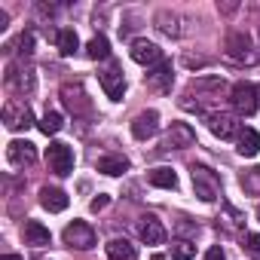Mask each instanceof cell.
Instances as JSON below:
<instances>
[{
    "label": "cell",
    "mask_w": 260,
    "mask_h": 260,
    "mask_svg": "<svg viewBox=\"0 0 260 260\" xmlns=\"http://www.w3.org/2000/svg\"><path fill=\"white\" fill-rule=\"evenodd\" d=\"M190 175H193L196 196H199L202 202H214V199L220 196V178H217L211 169H205V166H193Z\"/></svg>",
    "instance_id": "cell-1"
},
{
    "label": "cell",
    "mask_w": 260,
    "mask_h": 260,
    "mask_svg": "<svg viewBox=\"0 0 260 260\" xmlns=\"http://www.w3.org/2000/svg\"><path fill=\"white\" fill-rule=\"evenodd\" d=\"M4 125L13 128V132H19V128H31V125H34L31 107H28L25 101H19V98H10V101L4 104Z\"/></svg>",
    "instance_id": "cell-2"
},
{
    "label": "cell",
    "mask_w": 260,
    "mask_h": 260,
    "mask_svg": "<svg viewBox=\"0 0 260 260\" xmlns=\"http://www.w3.org/2000/svg\"><path fill=\"white\" fill-rule=\"evenodd\" d=\"M46 162H49V169H52L58 178H68V175L74 172V150H71L64 141H52V144L46 147Z\"/></svg>",
    "instance_id": "cell-3"
},
{
    "label": "cell",
    "mask_w": 260,
    "mask_h": 260,
    "mask_svg": "<svg viewBox=\"0 0 260 260\" xmlns=\"http://www.w3.org/2000/svg\"><path fill=\"white\" fill-rule=\"evenodd\" d=\"M230 101H233V110L239 116H251L260 104H257V86L251 83H236L233 92H230Z\"/></svg>",
    "instance_id": "cell-4"
},
{
    "label": "cell",
    "mask_w": 260,
    "mask_h": 260,
    "mask_svg": "<svg viewBox=\"0 0 260 260\" xmlns=\"http://www.w3.org/2000/svg\"><path fill=\"white\" fill-rule=\"evenodd\" d=\"M61 239H64V245H71V248H77V251H89V248L95 245V230H92L86 220H74V223L64 226Z\"/></svg>",
    "instance_id": "cell-5"
},
{
    "label": "cell",
    "mask_w": 260,
    "mask_h": 260,
    "mask_svg": "<svg viewBox=\"0 0 260 260\" xmlns=\"http://www.w3.org/2000/svg\"><path fill=\"white\" fill-rule=\"evenodd\" d=\"M61 101H64V107H68L74 116H83V113L92 110V101H89L83 83H64V86H61Z\"/></svg>",
    "instance_id": "cell-6"
},
{
    "label": "cell",
    "mask_w": 260,
    "mask_h": 260,
    "mask_svg": "<svg viewBox=\"0 0 260 260\" xmlns=\"http://www.w3.org/2000/svg\"><path fill=\"white\" fill-rule=\"evenodd\" d=\"M208 128H211V135L226 141V138H239L242 132V125H239V116L236 113H208Z\"/></svg>",
    "instance_id": "cell-7"
},
{
    "label": "cell",
    "mask_w": 260,
    "mask_h": 260,
    "mask_svg": "<svg viewBox=\"0 0 260 260\" xmlns=\"http://www.w3.org/2000/svg\"><path fill=\"white\" fill-rule=\"evenodd\" d=\"M128 55H132L138 64H144V68L162 64V49H159L156 43H150V40H132V46H128Z\"/></svg>",
    "instance_id": "cell-8"
},
{
    "label": "cell",
    "mask_w": 260,
    "mask_h": 260,
    "mask_svg": "<svg viewBox=\"0 0 260 260\" xmlns=\"http://www.w3.org/2000/svg\"><path fill=\"white\" fill-rule=\"evenodd\" d=\"M98 80H101V89L107 92L110 101H122V95H125V77H122V71L116 64H110L107 71H101Z\"/></svg>",
    "instance_id": "cell-9"
},
{
    "label": "cell",
    "mask_w": 260,
    "mask_h": 260,
    "mask_svg": "<svg viewBox=\"0 0 260 260\" xmlns=\"http://www.w3.org/2000/svg\"><path fill=\"white\" fill-rule=\"evenodd\" d=\"M7 159H10V166H16V169H22V166H31L34 159H37V147L31 144V141H10V147H7Z\"/></svg>",
    "instance_id": "cell-10"
},
{
    "label": "cell",
    "mask_w": 260,
    "mask_h": 260,
    "mask_svg": "<svg viewBox=\"0 0 260 260\" xmlns=\"http://www.w3.org/2000/svg\"><path fill=\"white\" fill-rule=\"evenodd\" d=\"M138 236L147 242V245H162L166 242V226L156 214H144L138 220Z\"/></svg>",
    "instance_id": "cell-11"
},
{
    "label": "cell",
    "mask_w": 260,
    "mask_h": 260,
    "mask_svg": "<svg viewBox=\"0 0 260 260\" xmlns=\"http://www.w3.org/2000/svg\"><path fill=\"white\" fill-rule=\"evenodd\" d=\"M156 128H159V113H156V110H144V113H138V116L132 119V135H135L138 141L153 138Z\"/></svg>",
    "instance_id": "cell-12"
},
{
    "label": "cell",
    "mask_w": 260,
    "mask_h": 260,
    "mask_svg": "<svg viewBox=\"0 0 260 260\" xmlns=\"http://www.w3.org/2000/svg\"><path fill=\"white\" fill-rule=\"evenodd\" d=\"M193 141H196V132H193L187 122H172L169 135H166V147H172V150H184V147H193Z\"/></svg>",
    "instance_id": "cell-13"
},
{
    "label": "cell",
    "mask_w": 260,
    "mask_h": 260,
    "mask_svg": "<svg viewBox=\"0 0 260 260\" xmlns=\"http://www.w3.org/2000/svg\"><path fill=\"white\" fill-rule=\"evenodd\" d=\"M226 55L236 58V61H254V52H251V40H248V34L233 31V34L226 37Z\"/></svg>",
    "instance_id": "cell-14"
},
{
    "label": "cell",
    "mask_w": 260,
    "mask_h": 260,
    "mask_svg": "<svg viewBox=\"0 0 260 260\" xmlns=\"http://www.w3.org/2000/svg\"><path fill=\"white\" fill-rule=\"evenodd\" d=\"M144 83H147V89H153V92H169L172 83H175V71H172V64H169V61L156 64V68L144 77Z\"/></svg>",
    "instance_id": "cell-15"
},
{
    "label": "cell",
    "mask_w": 260,
    "mask_h": 260,
    "mask_svg": "<svg viewBox=\"0 0 260 260\" xmlns=\"http://www.w3.org/2000/svg\"><path fill=\"white\" fill-rule=\"evenodd\" d=\"M52 242L49 230L40 223V220H25V245H34V248H46Z\"/></svg>",
    "instance_id": "cell-16"
},
{
    "label": "cell",
    "mask_w": 260,
    "mask_h": 260,
    "mask_svg": "<svg viewBox=\"0 0 260 260\" xmlns=\"http://www.w3.org/2000/svg\"><path fill=\"white\" fill-rule=\"evenodd\" d=\"M7 86H13L16 92H31L34 89V74L31 71H22L16 64L7 68Z\"/></svg>",
    "instance_id": "cell-17"
},
{
    "label": "cell",
    "mask_w": 260,
    "mask_h": 260,
    "mask_svg": "<svg viewBox=\"0 0 260 260\" xmlns=\"http://www.w3.org/2000/svg\"><path fill=\"white\" fill-rule=\"evenodd\" d=\"M40 205L46 211H64L68 208V193L64 190H55V187H43L40 190Z\"/></svg>",
    "instance_id": "cell-18"
},
{
    "label": "cell",
    "mask_w": 260,
    "mask_h": 260,
    "mask_svg": "<svg viewBox=\"0 0 260 260\" xmlns=\"http://www.w3.org/2000/svg\"><path fill=\"white\" fill-rule=\"evenodd\" d=\"M107 257L110 260H135L138 251H135V245L128 239H110L107 242Z\"/></svg>",
    "instance_id": "cell-19"
},
{
    "label": "cell",
    "mask_w": 260,
    "mask_h": 260,
    "mask_svg": "<svg viewBox=\"0 0 260 260\" xmlns=\"http://www.w3.org/2000/svg\"><path fill=\"white\" fill-rule=\"evenodd\" d=\"M147 181H150L153 187H162V190H175V187H178V175H175V169H169V166L153 169V172L147 175Z\"/></svg>",
    "instance_id": "cell-20"
},
{
    "label": "cell",
    "mask_w": 260,
    "mask_h": 260,
    "mask_svg": "<svg viewBox=\"0 0 260 260\" xmlns=\"http://www.w3.org/2000/svg\"><path fill=\"white\" fill-rule=\"evenodd\" d=\"M239 153L248 156V159L260 153V135L254 132V128H242L239 132Z\"/></svg>",
    "instance_id": "cell-21"
},
{
    "label": "cell",
    "mask_w": 260,
    "mask_h": 260,
    "mask_svg": "<svg viewBox=\"0 0 260 260\" xmlns=\"http://www.w3.org/2000/svg\"><path fill=\"white\" fill-rule=\"evenodd\" d=\"M98 172L116 178V175L128 172V159H125V156H113V153H110V156H101V159H98Z\"/></svg>",
    "instance_id": "cell-22"
},
{
    "label": "cell",
    "mask_w": 260,
    "mask_h": 260,
    "mask_svg": "<svg viewBox=\"0 0 260 260\" xmlns=\"http://www.w3.org/2000/svg\"><path fill=\"white\" fill-rule=\"evenodd\" d=\"M55 43H58L61 55H74V52L80 49V37H77V31H71V28H61V31L55 34Z\"/></svg>",
    "instance_id": "cell-23"
},
{
    "label": "cell",
    "mask_w": 260,
    "mask_h": 260,
    "mask_svg": "<svg viewBox=\"0 0 260 260\" xmlns=\"http://www.w3.org/2000/svg\"><path fill=\"white\" fill-rule=\"evenodd\" d=\"M37 125H40V132H43V135H58V132H61V125H64V119H61L58 110H46L43 119H40Z\"/></svg>",
    "instance_id": "cell-24"
},
{
    "label": "cell",
    "mask_w": 260,
    "mask_h": 260,
    "mask_svg": "<svg viewBox=\"0 0 260 260\" xmlns=\"http://www.w3.org/2000/svg\"><path fill=\"white\" fill-rule=\"evenodd\" d=\"M86 55L92 58V61H101V58H107L110 55V43H107V37H92L89 43H86Z\"/></svg>",
    "instance_id": "cell-25"
},
{
    "label": "cell",
    "mask_w": 260,
    "mask_h": 260,
    "mask_svg": "<svg viewBox=\"0 0 260 260\" xmlns=\"http://www.w3.org/2000/svg\"><path fill=\"white\" fill-rule=\"evenodd\" d=\"M193 257H196V245L193 242L181 239V242L172 245V260H193Z\"/></svg>",
    "instance_id": "cell-26"
},
{
    "label": "cell",
    "mask_w": 260,
    "mask_h": 260,
    "mask_svg": "<svg viewBox=\"0 0 260 260\" xmlns=\"http://www.w3.org/2000/svg\"><path fill=\"white\" fill-rule=\"evenodd\" d=\"M242 187H245L248 193H260V169L245 172V175H242Z\"/></svg>",
    "instance_id": "cell-27"
},
{
    "label": "cell",
    "mask_w": 260,
    "mask_h": 260,
    "mask_svg": "<svg viewBox=\"0 0 260 260\" xmlns=\"http://www.w3.org/2000/svg\"><path fill=\"white\" fill-rule=\"evenodd\" d=\"M19 52H22V55H31V52H34V34H31V31H25V34L19 37Z\"/></svg>",
    "instance_id": "cell-28"
},
{
    "label": "cell",
    "mask_w": 260,
    "mask_h": 260,
    "mask_svg": "<svg viewBox=\"0 0 260 260\" xmlns=\"http://www.w3.org/2000/svg\"><path fill=\"white\" fill-rule=\"evenodd\" d=\"M242 245H245V248H248L251 254H260V236H257V233H245Z\"/></svg>",
    "instance_id": "cell-29"
},
{
    "label": "cell",
    "mask_w": 260,
    "mask_h": 260,
    "mask_svg": "<svg viewBox=\"0 0 260 260\" xmlns=\"http://www.w3.org/2000/svg\"><path fill=\"white\" fill-rule=\"evenodd\" d=\"M205 260H226V254H223L220 245H211V248L205 251Z\"/></svg>",
    "instance_id": "cell-30"
},
{
    "label": "cell",
    "mask_w": 260,
    "mask_h": 260,
    "mask_svg": "<svg viewBox=\"0 0 260 260\" xmlns=\"http://www.w3.org/2000/svg\"><path fill=\"white\" fill-rule=\"evenodd\" d=\"M107 202H110V196H104V193H101V196H95V199H92V205H89V208H92V211H101V208H107Z\"/></svg>",
    "instance_id": "cell-31"
},
{
    "label": "cell",
    "mask_w": 260,
    "mask_h": 260,
    "mask_svg": "<svg viewBox=\"0 0 260 260\" xmlns=\"http://www.w3.org/2000/svg\"><path fill=\"white\" fill-rule=\"evenodd\" d=\"M0 260H22V257H19V254H4Z\"/></svg>",
    "instance_id": "cell-32"
},
{
    "label": "cell",
    "mask_w": 260,
    "mask_h": 260,
    "mask_svg": "<svg viewBox=\"0 0 260 260\" xmlns=\"http://www.w3.org/2000/svg\"><path fill=\"white\" fill-rule=\"evenodd\" d=\"M150 260H166V257H162V254H153V257H150Z\"/></svg>",
    "instance_id": "cell-33"
},
{
    "label": "cell",
    "mask_w": 260,
    "mask_h": 260,
    "mask_svg": "<svg viewBox=\"0 0 260 260\" xmlns=\"http://www.w3.org/2000/svg\"><path fill=\"white\" fill-rule=\"evenodd\" d=\"M257 104H260V86H257Z\"/></svg>",
    "instance_id": "cell-34"
},
{
    "label": "cell",
    "mask_w": 260,
    "mask_h": 260,
    "mask_svg": "<svg viewBox=\"0 0 260 260\" xmlns=\"http://www.w3.org/2000/svg\"><path fill=\"white\" fill-rule=\"evenodd\" d=\"M257 220H260V205H257Z\"/></svg>",
    "instance_id": "cell-35"
}]
</instances>
